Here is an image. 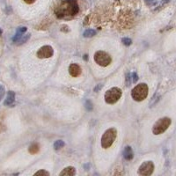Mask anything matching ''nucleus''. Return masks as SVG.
Instances as JSON below:
<instances>
[{"label": "nucleus", "instance_id": "8", "mask_svg": "<svg viewBox=\"0 0 176 176\" xmlns=\"http://www.w3.org/2000/svg\"><path fill=\"white\" fill-rule=\"evenodd\" d=\"M54 54V49L53 48L49 45H46V46H42V48H39L37 51V57L40 59H43V58H49L53 56Z\"/></svg>", "mask_w": 176, "mask_h": 176}, {"label": "nucleus", "instance_id": "14", "mask_svg": "<svg viewBox=\"0 0 176 176\" xmlns=\"http://www.w3.org/2000/svg\"><path fill=\"white\" fill-rule=\"evenodd\" d=\"M84 36L85 37H93V35H96V31L95 30H93V29H86L85 32H84Z\"/></svg>", "mask_w": 176, "mask_h": 176}, {"label": "nucleus", "instance_id": "7", "mask_svg": "<svg viewBox=\"0 0 176 176\" xmlns=\"http://www.w3.org/2000/svg\"><path fill=\"white\" fill-rule=\"evenodd\" d=\"M154 171V164L152 161L144 162L138 169V174L140 175H151Z\"/></svg>", "mask_w": 176, "mask_h": 176}, {"label": "nucleus", "instance_id": "19", "mask_svg": "<svg viewBox=\"0 0 176 176\" xmlns=\"http://www.w3.org/2000/svg\"><path fill=\"white\" fill-rule=\"evenodd\" d=\"M35 175H47L48 176L49 175V173L48 172H47L45 170H40V171H38L36 172L35 174Z\"/></svg>", "mask_w": 176, "mask_h": 176}, {"label": "nucleus", "instance_id": "5", "mask_svg": "<svg viewBox=\"0 0 176 176\" xmlns=\"http://www.w3.org/2000/svg\"><path fill=\"white\" fill-rule=\"evenodd\" d=\"M122 92L118 87H112L111 89L108 90L105 93V101L108 104H115L119 101L121 97Z\"/></svg>", "mask_w": 176, "mask_h": 176}, {"label": "nucleus", "instance_id": "2", "mask_svg": "<svg viewBox=\"0 0 176 176\" xmlns=\"http://www.w3.org/2000/svg\"><path fill=\"white\" fill-rule=\"evenodd\" d=\"M148 95V86L144 83L138 84L131 91L132 98L137 101H142L146 99Z\"/></svg>", "mask_w": 176, "mask_h": 176}, {"label": "nucleus", "instance_id": "13", "mask_svg": "<svg viewBox=\"0 0 176 176\" xmlns=\"http://www.w3.org/2000/svg\"><path fill=\"white\" fill-rule=\"evenodd\" d=\"M123 157L127 160H131L133 158V151L130 146H127L125 147L124 151H123Z\"/></svg>", "mask_w": 176, "mask_h": 176}, {"label": "nucleus", "instance_id": "27", "mask_svg": "<svg viewBox=\"0 0 176 176\" xmlns=\"http://www.w3.org/2000/svg\"><path fill=\"white\" fill-rule=\"evenodd\" d=\"M88 59V57H87V55L86 56H85V60H87Z\"/></svg>", "mask_w": 176, "mask_h": 176}, {"label": "nucleus", "instance_id": "3", "mask_svg": "<svg viewBox=\"0 0 176 176\" xmlns=\"http://www.w3.org/2000/svg\"><path fill=\"white\" fill-rule=\"evenodd\" d=\"M117 136V130L115 128H110L105 131L101 138V146L102 148H109L115 142Z\"/></svg>", "mask_w": 176, "mask_h": 176}, {"label": "nucleus", "instance_id": "26", "mask_svg": "<svg viewBox=\"0 0 176 176\" xmlns=\"http://www.w3.org/2000/svg\"><path fill=\"white\" fill-rule=\"evenodd\" d=\"M101 87H102L101 85H98V86H97V87H96V88L94 89V91H95V92H97V91H98L99 89H101Z\"/></svg>", "mask_w": 176, "mask_h": 176}, {"label": "nucleus", "instance_id": "1", "mask_svg": "<svg viewBox=\"0 0 176 176\" xmlns=\"http://www.w3.org/2000/svg\"><path fill=\"white\" fill-rule=\"evenodd\" d=\"M79 11L78 0H63L55 10L56 17L65 19L75 16Z\"/></svg>", "mask_w": 176, "mask_h": 176}, {"label": "nucleus", "instance_id": "6", "mask_svg": "<svg viewBox=\"0 0 176 176\" xmlns=\"http://www.w3.org/2000/svg\"><path fill=\"white\" fill-rule=\"evenodd\" d=\"M94 61L96 64H98L102 67H106L111 64L112 58L109 56V54H108L107 52L99 50L94 54Z\"/></svg>", "mask_w": 176, "mask_h": 176}, {"label": "nucleus", "instance_id": "20", "mask_svg": "<svg viewBox=\"0 0 176 176\" xmlns=\"http://www.w3.org/2000/svg\"><path fill=\"white\" fill-rule=\"evenodd\" d=\"M85 108L87 109V110H92L93 109V105H92V103L90 101H87L85 102Z\"/></svg>", "mask_w": 176, "mask_h": 176}, {"label": "nucleus", "instance_id": "10", "mask_svg": "<svg viewBox=\"0 0 176 176\" xmlns=\"http://www.w3.org/2000/svg\"><path fill=\"white\" fill-rule=\"evenodd\" d=\"M26 32H27V28H26V27H20V28H18L17 31H16L15 35H14L13 38H12V42H19V39L24 35V34H25Z\"/></svg>", "mask_w": 176, "mask_h": 176}, {"label": "nucleus", "instance_id": "17", "mask_svg": "<svg viewBox=\"0 0 176 176\" xmlns=\"http://www.w3.org/2000/svg\"><path fill=\"white\" fill-rule=\"evenodd\" d=\"M31 36V35L30 34H28V35H23L22 37L20 38L19 40V43H18V45H21V44H23V43H25V42H27L28 41V39L30 38Z\"/></svg>", "mask_w": 176, "mask_h": 176}, {"label": "nucleus", "instance_id": "15", "mask_svg": "<svg viewBox=\"0 0 176 176\" xmlns=\"http://www.w3.org/2000/svg\"><path fill=\"white\" fill-rule=\"evenodd\" d=\"M64 146H65V142L63 140H57L56 143L54 144L55 150H59V149L63 148Z\"/></svg>", "mask_w": 176, "mask_h": 176}, {"label": "nucleus", "instance_id": "18", "mask_svg": "<svg viewBox=\"0 0 176 176\" xmlns=\"http://www.w3.org/2000/svg\"><path fill=\"white\" fill-rule=\"evenodd\" d=\"M121 42L125 46H130V44H131V42H132V41H131V39H130V38H122L121 39Z\"/></svg>", "mask_w": 176, "mask_h": 176}, {"label": "nucleus", "instance_id": "24", "mask_svg": "<svg viewBox=\"0 0 176 176\" xmlns=\"http://www.w3.org/2000/svg\"><path fill=\"white\" fill-rule=\"evenodd\" d=\"M144 2L147 5H152L154 4L155 0H144Z\"/></svg>", "mask_w": 176, "mask_h": 176}, {"label": "nucleus", "instance_id": "23", "mask_svg": "<svg viewBox=\"0 0 176 176\" xmlns=\"http://www.w3.org/2000/svg\"><path fill=\"white\" fill-rule=\"evenodd\" d=\"M169 1H170V0H162L158 7H159V8H161V7H163V6H164L165 5H167V3H169Z\"/></svg>", "mask_w": 176, "mask_h": 176}, {"label": "nucleus", "instance_id": "12", "mask_svg": "<svg viewBox=\"0 0 176 176\" xmlns=\"http://www.w3.org/2000/svg\"><path fill=\"white\" fill-rule=\"evenodd\" d=\"M15 101V93L12 91H9L7 93V97L5 101V106H11Z\"/></svg>", "mask_w": 176, "mask_h": 176}, {"label": "nucleus", "instance_id": "25", "mask_svg": "<svg viewBox=\"0 0 176 176\" xmlns=\"http://www.w3.org/2000/svg\"><path fill=\"white\" fill-rule=\"evenodd\" d=\"M25 3H27L28 5H31V4H34L36 0H23Z\"/></svg>", "mask_w": 176, "mask_h": 176}, {"label": "nucleus", "instance_id": "4", "mask_svg": "<svg viewBox=\"0 0 176 176\" xmlns=\"http://www.w3.org/2000/svg\"><path fill=\"white\" fill-rule=\"evenodd\" d=\"M172 123V120L169 117H163L160 118L154 123L152 127V132L154 135H160L164 133L169 128Z\"/></svg>", "mask_w": 176, "mask_h": 176}, {"label": "nucleus", "instance_id": "11", "mask_svg": "<svg viewBox=\"0 0 176 176\" xmlns=\"http://www.w3.org/2000/svg\"><path fill=\"white\" fill-rule=\"evenodd\" d=\"M76 174V170H75L74 167H68L65 168L61 173H60V175L63 176H72Z\"/></svg>", "mask_w": 176, "mask_h": 176}, {"label": "nucleus", "instance_id": "9", "mask_svg": "<svg viewBox=\"0 0 176 176\" xmlns=\"http://www.w3.org/2000/svg\"><path fill=\"white\" fill-rule=\"evenodd\" d=\"M69 73L71 77H78L81 74V68L80 66L76 64H71L69 66Z\"/></svg>", "mask_w": 176, "mask_h": 176}, {"label": "nucleus", "instance_id": "21", "mask_svg": "<svg viewBox=\"0 0 176 176\" xmlns=\"http://www.w3.org/2000/svg\"><path fill=\"white\" fill-rule=\"evenodd\" d=\"M4 95H5V88L2 85H0V101L3 99Z\"/></svg>", "mask_w": 176, "mask_h": 176}, {"label": "nucleus", "instance_id": "28", "mask_svg": "<svg viewBox=\"0 0 176 176\" xmlns=\"http://www.w3.org/2000/svg\"><path fill=\"white\" fill-rule=\"evenodd\" d=\"M2 33H3V31H2V29H1V28H0V35H2Z\"/></svg>", "mask_w": 176, "mask_h": 176}, {"label": "nucleus", "instance_id": "22", "mask_svg": "<svg viewBox=\"0 0 176 176\" xmlns=\"http://www.w3.org/2000/svg\"><path fill=\"white\" fill-rule=\"evenodd\" d=\"M132 77H133V78H133V81H132V82H133V83H136V82L138 80V74H137L136 72H133V73H132Z\"/></svg>", "mask_w": 176, "mask_h": 176}, {"label": "nucleus", "instance_id": "16", "mask_svg": "<svg viewBox=\"0 0 176 176\" xmlns=\"http://www.w3.org/2000/svg\"><path fill=\"white\" fill-rule=\"evenodd\" d=\"M29 152L30 153H32V154H35V153H36L39 151V145L36 144H32L30 147H29Z\"/></svg>", "mask_w": 176, "mask_h": 176}]
</instances>
